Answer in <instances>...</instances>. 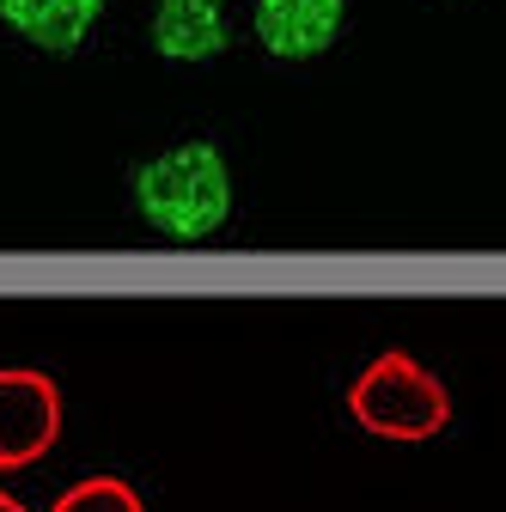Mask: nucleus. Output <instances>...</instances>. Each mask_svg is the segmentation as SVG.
Instances as JSON below:
<instances>
[{
	"label": "nucleus",
	"instance_id": "obj_1",
	"mask_svg": "<svg viewBox=\"0 0 506 512\" xmlns=\"http://www.w3.org/2000/svg\"><path fill=\"white\" fill-rule=\"evenodd\" d=\"M135 208L159 238L202 244L232 220V171L214 141H177L135 165Z\"/></svg>",
	"mask_w": 506,
	"mask_h": 512
},
{
	"label": "nucleus",
	"instance_id": "obj_2",
	"mask_svg": "<svg viewBox=\"0 0 506 512\" xmlns=\"http://www.w3.org/2000/svg\"><path fill=\"white\" fill-rule=\"evenodd\" d=\"M348 415L372 433V439H397V445H415V439H433L439 427L452 421V397L415 354L403 348H385L354 384H348Z\"/></svg>",
	"mask_w": 506,
	"mask_h": 512
},
{
	"label": "nucleus",
	"instance_id": "obj_3",
	"mask_svg": "<svg viewBox=\"0 0 506 512\" xmlns=\"http://www.w3.org/2000/svg\"><path fill=\"white\" fill-rule=\"evenodd\" d=\"M61 439V384L37 366H0V470H31Z\"/></svg>",
	"mask_w": 506,
	"mask_h": 512
},
{
	"label": "nucleus",
	"instance_id": "obj_4",
	"mask_svg": "<svg viewBox=\"0 0 506 512\" xmlns=\"http://www.w3.org/2000/svg\"><path fill=\"white\" fill-rule=\"evenodd\" d=\"M342 13L348 0H257L250 25L275 61H311L342 37Z\"/></svg>",
	"mask_w": 506,
	"mask_h": 512
},
{
	"label": "nucleus",
	"instance_id": "obj_5",
	"mask_svg": "<svg viewBox=\"0 0 506 512\" xmlns=\"http://www.w3.org/2000/svg\"><path fill=\"white\" fill-rule=\"evenodd\" d=\"M147 43L165 61H214V55H226L232 25H226L220 0H159L147 19Z\"/></svg>",
	"mask_w": 506,
	"mask_h": 512
},
{
	"label": "nucleus",
	"instance_id": "obj_6",
	"mask_svg": "<svg viewBox=\"0 0 506 512\" xmlns=\"http://www.w3.org/2000/svg\"><path fill=\"white\" fill-rule=\"evenodd\" d=\"M104 7L110 0H0V25L49 55H74L98 31Z\"/></svg>",
	"mask_w": 506,
	"mask_h": 512
},
{
	"label": "nucleus",
	"instance_id": "obj_7",
	"mask_svg": "<svg viewBox=\"0 0 506 512\" xmlns=\"http://www.w3.org/2000/svg\"><path fill=\"white\" fill-rule=\"evenodd\" d=\"M49 512H147L135 482H122V476H86L74 488H61Z\"/></svg>",
	"mask_w": 506,
	"mask_h": 512
},
{
	"label": "nucleus",
	"instance_id": "obj_8",
	"mask_svg": "<svg viewBox=\"0 0 506 512\" xmlns=\"http://www.w3.org/2000/svg\"><path fill=\"white\" fill-rule=\"evenodd\" d=\"M0 512H31V506H25L19 494H7V488H0Z\"/></svg>",
	"mask_w": 506,
	"mask_h": 512
}]
</instances>
